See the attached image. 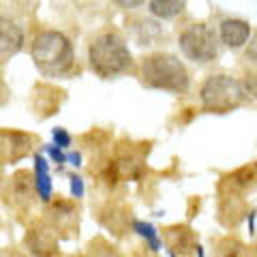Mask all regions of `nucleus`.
<instances>
[{"label": "nucleus", "mask_w": 257, "mask_h": 257, "mask_svg": "<svg viewBox=\"0 0 257 257\" xmlns=\"http://www.w3.org/2000/svg\"><path fill=\"white\" fill-rule=\"evenodd\" d=\"M30 58L43 77H69L75 69V50L60 30H39L30 43Z\"/></svg>", "instance_id": "f257e3e1"}, {"label": "nucleus", "mask_w": 257, "mask_h": 257, "mask_svg": "<svg viewBox=\"0 0 257 257\" xmlns=\"http://www.w3.org/2000/svg\"><path fill=\"white\" fill-rule=\"evenodd\" d=\"M88 64L94 75L111 79L133 71V54L118 30H101L88 43Z\"/></svg>", "instance_id": "f03ea898"}, {"label": "nucleus", "mask_w": 257, "mask_h": 257, "mask_svg": "<svg viewBox=\"0 0 257 257\" xmlns=\"http://www.w3.org/2000/svg\"><path fill=\"white\" fill-rule=\"evenodd\" d=\"M140 82L152 88L172 94H184L191 88V73L178 56L167 52H155L144 56L138 69Z\"/></svg>", "instance_id": "7ed1b4c3"}, {"label": "nucleus", "mask_w": 257, "mask_h": 257, "mask_svg": "<svg viewBox=\"0 0 257 257\" xmlns=\"http://www.w3.org/2000/svg\"><path fill=\"white\" fill-rule=\"evenodd\" d=\"M246 103L244 84L229 73H214L199 86V105L208 114H231Z\"/></svg>", "instance_id": "20e7f679"}, {"label": "nucleus", "mask_w": 257, "mask_h": 257, "mask_svg": "<svg viewBox=\"0 0 257 257\" xmlns=\"http://www.w3.org/2000/svg\"><path fill=\"white\" fill-rule=\"evenodd\" d=\"M178 47L182 56L195 64H210L219 58L221 41L219 32L204 22H195L184 26L178 35Z\"/></svg>", "instance_id": "39448f33"}, {"label": "nucleus", "mask_w": 257, "mask_h": 257, "mask_svg": "<svg viewBox=\"0 0 257 257\" xmlns=\"http://www.w3.org/2000/svg\"><path fill=\"white\" fill-rule=\"evenodd\" d=\"M24 246L32 257H60L58 234L45 219L32 221L26 227Z\"/></svg>", "instance_id": "423d86ee"}, {"label": "nucleus", "mask_w": 257, "mask_h": 257, "mask_svg": "<svg viewBox=\"0 0 257 257\" xmlns=\"http://www.w3.org/2000/svg\"><path fill=\"white\" fill-rule=\"evenodd\" d=\"M3 195L7 197L13 210L18 212H28L37 199V184H35V174L28 170H18L5 184Z\"/></svg>", "instance_id": "0eeeda50"}, {"label": "nucleus", "mask_w": 257, "mask_h": 257, "mask_svg": "<svg viewBox=\"0 0 257 257\" xmlns=\"http://www.w3.org/2000/svg\"><path fill=\"white\" fill-rule=\"evenodd\" d=\"M37 138L20 128H0V163L13 165L26 159L35 148Z\"/></svg>", "instance_id": "6e6552de"}, {"label": "nucleus", "mask_w": 257, "mask_h": 257, "mask_svg": "<svg viewBox=\"0 0 257 257\" xmlns=\"http://www.w3.org/2000/svg\"><path fill=\"white\" fill-rule=\"evenodd\" d=\"M45 221L56 229V234L73 236L79 227V208L73 199L67 197L50 199L45 208Z\"/></svg>", "instance_id": "1a4fd4ad"}, {"label": "nucleus", "mask_w": 257, "mask_h": 257, "mask_svg": "<svg viewBox=\"0 0 257 257\" xmlns=\"http://www.w3.org/2000/svg\"><path fill=\"white\" fill-rule=\"evenodd\" d=\"M24 43H26L24 28L15 20L0 15V64L13 60L24 50Z\"/></svg>", "instance_id": "9d476101"}, {"label": "nucleus", "mask_w": 257, "mask_h": 257, "mask_svg": "<svg viewBox=\"0 0 257 257\" xmlns=\"http://www.w3.org/2000/svg\"><path fill=\"white\" fill-rule=\"evenodd\" d=\"M257 182V165H242L238 170L225 174L219 180V195H236L244 197Z\"/></svg>", "instance_id": "9b49d317"}, {"label": "nucleus", "mask_w": 257, "mask_h": 257, "mask_svg": "<svg viewBox=\"0 0 257 257\" xmlns=\"http://www.w3.org/2000/svg\"><path fill=\"white\" fill-rule=\"evenodd\" d=\"M114 163L118 167L120 178H126V180H140L144 170H146L144 150L133 146V144H120V146L116 148Z\"/></svg>", "instance_id": "f8f14e48"}, {"label": "nucleus", "mask_w": 257, "mask_h": 257, "mask_svg": "<svg viewBox=\"0 0 257 257\" xmlns=\"http://www.w3.org/2000/svg\"><path fill=\"white\" fill-rule=\"evenodd\" d=\"M64 101V90L56 88L52 84L39 82L32 88V109L37 111L39 118H50L60 109Z\"/></svg>", "instance_id": "ddd939ff"}, {"label": "nucleus", "mask_w": 257, "mask_h": 257, "mask_svg": "<svg viewBox=\"0 0 257 257\" xmlns=\"http://www.w3.org/2000/svg\"><path fill=\"white\" fill-rule=\"evenodd\" d=\"M163 238L167 248L176 257H189L199 248L195 231L187 227V225H170V227L163 229Z\"/></svg>", "instance_id": "4468645a"}, {"label": "nucleus", "mask_w": 257, "mask_h": 257, "mask_svg": "<svg viewBox=\"0 0 257 257\" xmlns=\"http://www.w3.org/2000/svg\"><path fill=\"white\" fill-rule=\"evenodd\" d=\"M99 223L114 236H124L133 227V219L128 208L116 202H107L99 208Z\"/></svg>", "instance_id": "2eb2a0df"}, {"label": "nucleus", "mask_w": 257, "mask_h": 257, "mask_svg": "<svg viewBox=\"0 0 257 257\" xmlns=\"http://www.w3.org/2000/svg\"><path fill=\"white\" fill-rule=\"evenodd\" d=\"M251 24L240 18H227L219 24V41L229 50H240L251 39Z\"/></svg>", "instance_id": "dca6fc26"}, {"label": "nucleus", "mask_w": 257, "mask_h": 257, "mask_svg": "<svg viewBox=\"0 0 257 257\" xmlns=\"http://www.w3.org/2000/svg\"><path fill=\"white\" fill-rule=\"evenodd\" d=\"M246 216V206L242 202V197H236V195H221L219 199V214L216 219L223 227L227 229H234L238 227L242 219Z\"/></svg>", "instance_id": "f3484780"}, {"label": "nucleus", "mask_w": 257, "mask_h": 257, "mask_svg": "<svg viewBox=\"0 0 257 257\" xmlns=\"http://www.w3.org/2000/svg\"><path fill=\"white\" fill-rule=\"evenodd\" d=\"M187 0H148V11L157 20H174L182 15Z\"/></svg>", "instance_id": "a211bd4d"}, {"label": "nucleus", "mask_w": 257, "mask_h": 257, "mask_svg": "<svg viewBox=\"0 0 257 257\" xmlns=\"http://www.w3.org/2000/svg\"><path fill=\"white\" fill-rule=\"evenodd\" d=\"M216 257H253V251L242 240L225 236L216 242Z\"/></svg>", "instance_id": "6ab92c4d"}, {"label": "nucleus", "mask_w": 257, "mask_h": 257, "mask_svg": "<svg viewBox=\"0 0 257 257\" xmlns=\"http://www.w3.org/2000/svg\"><path fill=\"white\" fill-rule=\"evenodd\" d=\"M37 170H35V184H37V195L43 202H50L52 195V182H50V174H47V161L43 157H35Z\"/></svg>", "instance_id": "aec40b11"}, {"label": "nucleus", "mask_w": 257, "mask_h": 257, "mask_svg": "<svg viewBox=\"0 0 257 257\" xmlns=\"http://www.w3.org/2000/svg\"><path fill=\"white\" fill-rule=\"evenodd\" d=\"M86 257H124L120 253V248L116 244H111L107 238L96 236L92 238L86 246Z\"/></svg>", "instance_id": "412c9836"}, {"label": "nucleus", "mask_w": 257, "mask_h": 257, "mask_svg": "<svg viewBox=\"0 0 257 257\" xmlns=\"http://www.w3.org/2000/svg\"><path fill=\"white\" fill-rule=\"evenodd\" d=\"M138 26H135V37H138L140 45H152V39L161 37V26L157 22H150V20H138L135 22Z\"/></svg>", "instance_id": "4be33fe9"}, {"label": "nucleus", "mask_w": 257, "mask_h": 257, "mask_svg": "<svg viewBox=\"0 0 257 257\" xmlns=\"http://www.w3.org/2000/svg\"><path fill=\"white\" fill-rule=\"evenodd\" d=\"M133 229L138 231L140 236H144V238L148 240V244L152 246V251H157V246H159V236H157V231H155V227H152V225L133 221Z\"/></svg>", "instance_id": "5701e85b"}, {"label": "nucleus", "mask_w": 257, "mask_h": 257, "mask_svg": "<svg viewBox=\"0 0 257 257\" xmlns=\"http://www.w3.org/2000/svg\"><path fill=\"white\" fill-rule=\"evenodd\" d=\"M244 60L251 62L253 67H257V30L251 32V39L244 45Z\"/></svg>", "instance_id": "b1692460"}, {"label": "nucleus", "mask_w": 257, "mask_h": 257, "mask_svg": "<svg viewBox=\"0 0 257 257\" xmlns=\"http://www.w3.org/2000/svg\"><path fill=\"white\" fill-rule=\"evenodd\" d=\"M54 144L58 148H67L71 146V135L64 128H54Z\"/></svg>", "instance_id": "393cba45"}, {"label": "nucleus", "mask_w": 257, "mask_h": 257, "mask_svg": "<svg viewBox=\"0 0 257 257\" xmlns=\"http://www.w3.org/2000/svg\"><path fill=\"white\" fill-rule=\"evenodd\" d=\"M116 7H120V9L124 11H133V9H140V7H144L148 3V0H111Z\"/></svg>", "instance_id": "a878e982"}, {"label": "nucleus", "mask_w": 257, "mask_h": 257, "mask_svg": "<svg viewBox=\"0 0 257 257\" xmlns=\"http://www.w3.org/2000/svg\"><path fill=\"white\" fill-rule=\"evenodd\" d=\"M9 101H11V88H9V84H7L5 75L0 73V107H5Z\"/></svg>", "instance_id": "bb28decb"}, {"label": "nucleus", "mask_w": 257, "mask_h": 257, "mask_svg": "<svg viewBox=\"0 0 257 257\" xmlns=\"http://www.w3.org/2000/svg\"><path fill=\"white\" fill-rule=\"evenodd\" d=\"M71 189H73V197H82V193H84V184L82 180L77 178V176H71Z\"/></svg>", "instance_id": "cd10ccee"}, {"label": "nucleus", "mask_w": 257, "mask_h": 257, "mask_svg": "<svg viewBox=\"0 0 257 257\" xmlns=\"http://www.w3.org/2000/svg\"><path fill=\"white\" fill-rule=\"evenodd\" d=\"M5 184H7V178L3 172V163H0V195H3V191H5Z\"/></svg>", "instance_id": "c85d7f7f"}, {"label": "nucleus", "mask_w": 257, "mask_h": 257, "mask_svg": "<svg viewBox=\"0 0 257 257\" xmlns=\"http://www.w3.org/2000/svg\"><path fill=\"white\" fill-rule=\"evenodd\" d=\"M13 257H26V255H22V253H15Z\"/></svg>", "instance_id": "c756f323"}]
</instances>
